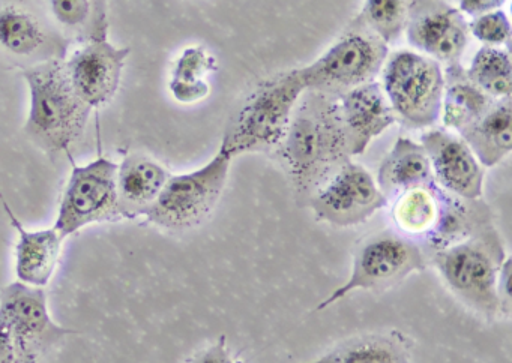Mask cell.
<instances>
[{"instance_id":"12","label":"cell","mask_w":512,"mask_h":363,"mask_svg":"<svg viewBox=\"0 0 512 363\" xmlns=\"http://www.w3.org/2000/svg\"><path fill=\"white\" fill-rule=\"evenodd\" d=\"M130 51L103 35L85 41L64 60L71 86L92 110L106 107L115 98Z\"/></svg>"},{"instance_id":"2","label":"cell","mask_w":512,"mask_h":363,"mask_svg":"<svg viewBox=\"0 0 512 363\" xmlns=\"http://www.w3.org/2000/svg\"><path fill=\"white\" fill-rule=\"evenodd\" d=\"M23 78L29 87L26 134L46 152H67L85 132L92 108L71 86L64 60L26 66Z\"/></svg>"},{"instance_id":"7","label":"cell","mask_w":512,"mask_h":363,"mask_svg":"<svg viewBox=\"0 0 512 363\" xmlns=\"http://www.w3.org/2000/svg\"><path fill=\"white\" fill-rule=\"evenodd\" d=\"M427 264V255L418 242L395 231H380L358 246L349 278L319 303L317 311L329 308L353 291L394 287L412 273L422 272Z\"/></svg>"},{"instance_id":"3","label":"cell","mask_w":512,"mask_h":363,"mask_svg":"<svg viewBox=\"0 0 512 363\" xmlns=\"http://www.w3.org/2000/svg\"><path fill=\"white\" fill-rule=\"evenodd\" d=\"M506 258L502 236L491 222L466 239L433 252L428 260L464 305L491 320L502 315L497 278Z\"/></svg>"},{"instance_id":"8","label":"cell","mask_w":512,"mask_h":363,"mask_svg":"<svg viewBox=\"0 0 512 363\" xmlns=\"http://www.w3.org/2000/svg\"><path fill=\"white\" fill-rule=\"evenodd\" d=\"M356 26L310 65L299 68L307 90L340 96L376 80L388 59V44L367 27Z\"/></svg>"},{"instance_id":"13","label":"cell","mask_w":512,"mask_h":363,"mask_svg":"<svg viewBox=\"0 0 512 363\" xmlns=\"http://www.w3.org/2000/svg\"><path fill=\"white\" fill-rule=\"evenodd\" d=\"M404 32L421 54L448 65L458 62L469 39L463 14L442 0H415Z\"/></svg>"},{"instance_id":"31","label":"cell","mask_w":512,"mask_h":363,"mask_svg":"<svg viewBox=\"0 0 512 363\" xmlns=\"http://www.w3.org/2000/svg\"><path fill=\"white\" fill-rule=\"evenodd\" d=\"M0 363H16V344L7 320L0 314Z\"/></svg>"},{"instance_id":"17","label":"cell","mask_w":512,"mask_h":363,"mask_svg":"<svg viewBox=\"0 0 512 363\" xmlns=\"http://www.w3.org/2000/svg\"><path fill=\"white\" fill-rule=\"evenodd\" d=\"M4 203L11 225L17 231L16 276L17 281L32 287L46 288L55 276L61 260L64 237L55 227L41 230H26L13 210Z\"/></svg>"},{"instance_id":"21","label":"cell","mask_w":512,"mask_h":363,"mask_svg":"<svg viewBox=\"0 0 512 363\" xmlns=\"http://www.w3.org/2000/svg\"><path fill=\"white\" fill-rule=\"evenodd\" d=\"M443 191L436 182L404 191L394 198L392 218L403 236L424 245L436 230L442 213Z\"/></svg>"},{"instance_id":"27","label":"cell","mask_w":512,"mask_h":363,"mask_svg":"<svg viewBox=\"0 0 512 363\" xmlns=\"http://www.w3.org/2000/svg\"><path fill=\"white\" fill-rule=\"evenodd\" d=\"M413 2L415 0H365L356 23L367 27L389 45L406 30Z\"/></svg>"},{"instance_id":"30","label":"cell","mask_w":512,"mask_h":363,"mask_svg":"<svg viewBox=\"0 0 512 363\" xmlns=\"http://www.w3.org/2000/svg\"><path fill=\"white\" fill-rule=\"evenodd\" d=\"M509 278H511V258H509L508 255V258L503 261L499 278H497V297H499L502 315H509V312H511V288H509Z\"/></svg>"},{"instance_id":"9","label":"cell","mask_w":512,"mask_h":363,"mask_svg":"<svg viewBox=\"0 0 512 363\" xmlns=\"http://www.w3.org/2000/svg\"><path fill=\"white\" fill-rule=\"evenodd\" d=\"M118 164L106 156L73 165L53 227L64 239L101 222L119 221Z\"/></svg>"},{"instance_id":"4","label":"cell","mask_w":512,"mask_h":363,"mask_svg":"<svg viewBox=\"0 0 512 363\" xmlns=\"http://www.w3.org/2000/svg\"><path fill=\"white\" fill-rule=\"evenodd\" d=\"M305 92L307 86L299 68L262 81L227 126L221 147L233 158L278 149Z\"/></svg>"},{"instance_id":"29","label":"cell","mask_w":512,"mask_h":363,"mask_svg":"<svg viewBox=\"0 0 512 363\" xmlns=\"http://www.w3.org/2000/svg\"><path fill=\"white\" fill-rule=\"evenodd\" d=\"M193 363H241L233 357L227 347L226 338H221L211 347L199 354Z\"/></svg>"},{"instance_id":"20","label":"cell","mask_w":512,"mask_h":363,"mask_svg":"<svg viewBox=\"0 0 512 363\" xmlns=\"http://www.w3.org/2000/svg\"><path fill=\"white\" fill-rule=\"evenodd\" d=\"M458 134L482 167H496L512 150L511 98L496 99L484 116Z\"/></svg>"},{"instance_id":"28","label":"cell","mask_w":512,"mask_h":363,"mask_svg":"<svg viewBox=\"0 0 512 363\" xmlns=\"http://www.w3.org/2000/svg\"><path fill=\"white\" fill-rule=\"evenodd\" d=\"M467 29L479 42L488 47L508 45L511 41V23L502 9L473 17V20L467 23Z\"/></svg>"},{"instance_id":"22","label":"cell","mask_w":512,"mask_h":363,"mask_svg":"<svg viewBox=\"0 0 512 363\" xmlns=\"http://www.w3.org/2000/svg\"><path fill=\"white\" fill-rule=\"evenodd\" d=\"M445 87H443L442 117L446 129L460 132L473 122L484 116L496 99L485 95L467 77L460 63H449L443 72Z\"/></svg>"},{"instance_id":"6","label":"cell","mask_w":512,"mask_h":363,"mask_svg":"<svg viewBox=\"0 0 512 363\" xmlns=\"http://www.w3.org/2000/svg\"><path fill=\"white\" fill-rule=\"evenodd\" d=\"M382 89L395 119L409 129L431 128L442 111L443 69L437 60L416 51H395L386 59Z\"/></svg>"},{"instance_id":"18","label":"cell","mask_w":512,"mask_h":363,"mask_svg":"<svg viewBox=\"0 0 512 363\" xmlns=\"http://www.w3.org/2000/svg\"><path fill=\"white\" fill-rule=\"evenodd\" d=\"M170 173L155 159L131 153L118 164L119 212L122 219L146 216L163 191Z\"/></svg>"},{"instance_id":"19","label":"cell","mask_w":512,"mask_h":363,"mask_svg":"<svg viewBox=\"0 0 512 363\" xmlns=\"http://www.w3.org/2000/svg\"><path fill=\"white\" fill-rule=\"evenodd\" d=\"M376 182L388 201L416 186L434 182L430 159L422 144L398 137L380 164Z\"/></svg>"},{"instance_id":"23","label":"cell","mask_w":512,"mask_h":363,"mask_svg":"<svg viewBox=\"0 0 512 363\" xmlns=\"http://www.w3.org/2000/svg\"><path fill=\"white\" fill-rule=\"evenodd\" d=\"M217 69V60L202 45L185 48L170 72L169 90L179 104H196L211 93L206 77Z\"/></svg>"},{"instance_id":"5","label":"cell","mask_w":512,"mask_h":363,"mask_svg":"<svg viewBox=\"0 0 512 363\" xmlns=\"http://www.w3.org/2000/svg\"><path fill=\"white\" fill-rule=\"evenodd\" d=\"M233 156L220 146L214 158L196 170L170 174L145 218L155 227L187 231L199 227L214 212L229 179Z\"/></svg>"},{"instance_id":"15","label":"cell","mask_w":512,"mask_h":363,"mask_svg":"<svg viewBox=\"0 0 512 363\" xmlns=\"http://www.w3.org/2000/svg\"><path fill=\"white\" fill-rule=\"evenodd\" d=\"M421 144L430 159L437 186L464 200H479L484 192V167L460 135L448 129H428Z\"/></svg>"},{"instance_id":"26","label":"cell","mask_w":512,"mask_h":363,"mask_svg":"<svg viewBox=\"0 0 512 363\" xmlns=\"http://www.w3.org/2000/svg\"><path fill=\"white\" fill-rule=\"evenodd\" d=\"M466 74L469 80L490 98H511L512 66L508 50L484 45L473 56Z\"/></svg>"},{"instance_id":"10","label":"cell","mask_w":512,"mask_h":363,"mask_svg":"<svg viewBox=\"0 0 512 363\" xmlns=\"http://www.w3.org/2000/svg\"><path fill=\"white\" fill-rule=\"evenodd\" d=\"M0 314L7 320L16 344V363L40 360L73 330L56 323L44 288L11 282L0 293Z\"/></svg>"},{"instance_id":"25","label":"cell","mask_w":512,"mask_h":363,"mask_svg":"<svg viewBox=\"0 0 512 363\" xmlns=\"http://www.w3.org/2000/svg\"><path fill=\"white\" fill-rule=\"evenodd\" d=\"M307 363H410L400 341L388 336H365L344 342L319 359Z\"/></svg>"},{"instance_id":"1","label":"cell","mask_w":512,"mask_h":363,"mask_svg":"<svg viewBox=\"0 0 512 363\" xmlns=\"http://www.w3.org/2000/svg\"><path fill=\"white\" fill-rule=\"evenodd\" d=\"M277 152L299 189L317 191L350 159L337 98L307 90Z\"/></svg>"},{"instance_id":"33","label":"cell","mask_w":512,"mask_h":363,"mask_svg":"<svg viewBox=\"0 0 512 363\" xmlns=\"http://www.w3.org/2000/svg\"><path fill=\"white\" fill-rule=\"evenodd\" d=\"M0 200L4 201V197H2V194H0Z\"/></svg>"},{"instance_id":"14","label":"cell","mask_w":512,"mask_h":363,"mask_svg":"<svg viewBox=\"0 0 512 363\" xmlns=\"http://www.w3.org/2000/svg\"><path fill=\"white\" fill-rule=\"evenodd\" d=\"M64 41L44 9L19 0L0 2V51L5 56L35 63L61 59Z\"/></svg>"},{"instance_id":"32","label":"cell","mask_w":512,"mask_h":363,"mask_svg":"<svg viewBox=\"0 0 512 363\" xmlns=\"http://www.w3.org/2000/svg\"><path fill=\"white\" fill-rule=\"evenodd\" d=\"M506 0H460L461 14L470 15V17H478L485 12L496 11L500 9Z\"/></svg>"},{"instance_id":"11","label":"cell","mask_w":512,"mask_h":363,"mask_svg":"<svg viewBox=\"0 0 512 363\" xmlns=\"http://www.w3.org/2000/svg\"><path fill=\"white\" fill-rule=\"evenodd\" d=\"M386 204L370 171L350 159L314 191L310 201L316 218L335 227L364 224Z\"/></svg>"},{"instance_id":"16","label":"cell","mask_w":512,"mask_h":363,"mask_svg":"<svg viewBox=\"0 0 512 363\" xmlns=\"http://www.w3.org/2000/svg\"><path fill=\"white\" fill-rule=\"evenodd\" d=\"M349 155H362L374 138L397 122L379 81L361 84L338 96Z\"/></svg>"},{"instance_id":"24","label":"cell","mask_w":512,"mask_h":363,"mask_svg":"<svg viewBox=\"0 0 512 363\" xmlns=\"http://www.w3.org/2000/svg\"><path fill=\"white\" fill-rule=\"evenodd\" d=\"M47 18L62 38H92L106 35L100 0H43Z\"/></svg>"}]
</instances>
